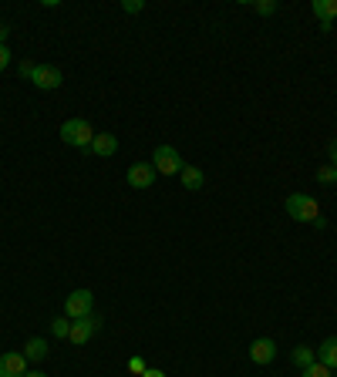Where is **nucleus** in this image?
I'll list each match as a JSON object with an SVG mask.
<instances>
[{"label": "nucleus", "instance_id": "12", "mask_svg": "<svg viewBox=\"0 0 337 377\" xmlns=\"http://www.w3.org/2000/svg\"><path fill=\"white\" fill-rule=\"evenodd\" d=\"M179 179H183V189H189V192H200L202 185H206V175H202V168H196V166H185L183 172H179Z\"/></svg>", "mask_w": 337, "mask_h": 377}, {"label": "nucleus", "instance_id": "3", "mask_svg": "<svg viewBox=\"0 0 337 377\" xmlns=\"http://www.w3.org/2000/svg\"><path fill=\"white\" fill-rule=\"evenodd\" d=\"M152 166H155V172H162V175H179L185 168V162H183V155H179V149L159 145V149L152 152Z\"/></svg>", "mask_w": 337, "mask_h": 377}, {"label": "nucleus", "instance_id": "9", "mask_svg": "<svg viewBox=\"0 0 337 377\" xmlns=\"http://www.w3.org/2000/svg\"><path fill=\"white\" fill-rule=\"evenodd\" d=\"M27 374V357L24 354H4L0 357V377H24Z\"/></svg>", "mask_w": 337, "mask_h": 377}, {"label": "nucleus", "instance_id": "7", "mask_svg": "<svg viewBox=\"0 0 337 377\" xmlns=\"http://www.w3.org/2000/svg\"><path fill=\"white\" fill-rule=\"evenodd\" d=\"M155 175H159V172H155L152 162H135V166L128 168V175H125V179H128L132 189H152Z\"/></svg>", "mask_w": 337, "mask_h": 377}, {"label": "nucleus", "instance_id": "13", "mask_svg": "<svg viewBox=\"0 0 337 377\" xmlns=\"http://www.w3.org/2000/svg\"><path fill=\"white\" fill-rule=\"evenodd\" d=\"M317 364L331 367V371L337 367V337H327L321 347H317Z\"/></svg>", "mask_w": 337, "mask_h": 377}, {"label": "nucleus", "instance_id": "17", "mask_svg": "<svg viewBox=\"0 0 337 377\" xmlns=\"http://www.w3.org/2000/svg\"><path fill=\"white\" fill-rule=\"evenodd\" d=\"M250 7H253L257 14H263V17L276 14V4H274V0H250Z\"/></svg>", "mask_w": 337, "mask_h": 377}, {"label": "nucleus", "instance_id": "1", "mask_svg": "<svg viewBox=\"0 0 337 377\" xmlns=\"http://www.w3.org/2000/svg\"><path fill=\"white\" fill-rule=\"evenodd\" d=\"M283 209H287V216L297 219V223H317V219H321V206H317V199L307 196V192H293V196H287Z\"/></svg>", "mask_w": 337, "mask_h": 377}, {"label": "nucleus", "instance_id": "15", "mask_svg": "<svg viewBox=\"0 0 337 377\" xmlns=\"http://www.w3.org/2000/svg\"><path fill=\"white\" fill-rule=\"evenodd\" d=\"M293 364H297V367H300V371H304V367H310V364L317 361V350L314 347H307V344H300V347H293Z\"/></svg>", "mask_w": 337, "mask_h": 377}, {"label": "nucleus", "instance_id": "10", "mask_svg": "<svg viewBox=\"0 0 337 377\" xmlns=\"http://www.w3.org/2000/svg\"><path fill=\"white\" fill-rule=\"evenodd\" d=\"M118 152V138L111 135V132H94L92 138V155L98 159H108V155H115Z\"/></svg>", "mask_w": 337, "mask_h": 377}, {"label": "nucleus", "instance_id": "16", "mask_svg": "<svg viewBox=\"0 0 337 377\" xmlns=\"http://www.w3.org/2000/svg\"><path fill=\"white\" fill-rule=\"evenodd\" d=\"M51 333H54L58 340H68V337H71V320H68V317L51 320Z\"/></svg>", "mask_w": 337, "mask_h": 377}, {"label": "nucleus", "instance_id": "27", "mask_svg": "<svg viewBox=\"0 0 337 377\" xmlns=\"http://www.w3.org/2000/svg\"><path fill=\"white\" fill-rule=\"evenodd\" d=\"M24 377H47V374H41V371H27Z\"/></svg>", "mask_w": 337, "mask_h": 377}, {"label": "nucleus", "instance_id": "8", "mask_svg": "<svg viewBox=\"0 0 337 377\" xmlns=\"http://www.w3.org/2000/svg\"><path fill=\"white\" fill-rule=\"evenodd\" d=\"M276 357V340H270V337H260V340H253L250 344V361L253 364H270Z\"/></svg>", "mask_w": 337, "mask_h": 377}, {"label": "nucleus", "instance_id": "23", "mask_svg": "<svg viewBox=\"0 0 337 377\" xmlns=\"http://www.w3.org/2000/svg\"><path fill=\"white\" fill-rule=\"evenodd\" d=\"M34 71H37V64H31V61H24V64H20V78H27V81H31Z\"/></svg>", "mask_w": 337, "mask_h": 377}, {"label": "nucleus", "instance_id": "18", "mask_svg": "<svg viewBox=\"0 0 337 377\" xmlns=\"http://www.w3.org/2000/svg\"><path fill=\"white\" fill-rule=\"evenodd\" d=\"M317 182H324V185H337V166L317 168Z\"/></svg>", "mask_w": 337, "mask_h": 377}, {"label": "nucleus", "instance_id": "4", "mask_svg": "<svg viewBox=\"0 0 337 377\" xmlns=\"http://www.w3.org/2000/svg\"><path fill=\"white\" fill-rule=\"evenodd\" d=\"M92 307H94L92 290H75V293H68V300H64V317L68 320L92 317Z\"/></svg>", "mask_w": 337, "mask_h": 377}, {"label": "nucleus", "instance_id": "26", "mask_svg": "<svg viewBox=\"0 0 337 377\" xmlns=\"http://www.w3.org/2000/svg\"><path fill=\"white\" fill-rule=\"evenodd\" d=\"M142 377H166V374H162L159 367H149V371H145V374H142Z\"/></svg>", "mask_w": 337, "mask_h": 377}, {"label": "nucleus", "instance_id": "2", "mask_svg": "<svg viewBox=\"0 0 337 377\" xmlns=\"http://www.w3.org/2000/svg\"><path fill=\"white\" fill-rule=\"evenodd\" d=\"M92 138H94V128L85 118H68L61 125V142L71 145V149H92Z\"/></svg>", "mask_w": 337, "mask_h": 377}, {"label": "nucleus", "instance_id": "22", "mask_svg": "<svg viewBox=\"0 0 337 377\" xmlns=\"http://www.w3.org/2000/svg\"><path fill=\"white\" fill-rule=\"evenodd\" d=\"M7 64H11V47L0 44V71H7Z\"/></svg>", "mask_w": 337, "mask_h": 377}, {"label": "nucleus", "instance_id": "24", "mask_svg": "<svg viewBox=\"0 0 337 377\" xmlns=\"http://www.w3.org/2000/svg\"><path fill=\"white\" fill-rule=\"evenodd\" d=\"M327 159H331L327 166H337V138H334V142H331V145H327Z\"/></svg>", "mask_w": 337, "mask_h": 377}, {"label": "nucleus", "instance_id": "11", "mask_svg": "<svg viewBox=\"0 0 337 377\" xmlns=\"http://www.w3.org/2000/svg\"><path fill=\"white\" fill-rule=\"evenodd\" d=\"M314 14L321 20V30H331L337 20V0H314Z\"/></svg>", "mask_w": 337, "mask_h": 377}, {"label": "nucleus", "instance_id": "21", "mask_svg": "<svg viewBox=\"0 0 337 377\" xmlns=\"http://www.w3.org/2000/svg\"><path fill=\"white\" fill-rule=\"evenodd\" d=\"M122 7L128 11V14H138V11H145V4H142V0H125Z\"/></svg>", "mask_w": 337, "mask_h": 377}, {"label": "nucleus", "instance_id": "25", "mask_svg": "<svg viewBox=\"0 0 337 377\" xmlns=\"http://www.w3.org/2000/svg\"><path fill=\"white\" fill-rule=\"evenodd\" d=\"M7 34H11V24H7V20H0V44H7Z\"/></svg>", "mask_w": 337, "mask_h": 377}, {"label": "nucleus", "instance_id": "6", "mask_svg": "<svg viewBox=\"0 0 337 377\" xmlns=\"http://www.w3.org/2000/svg\"><path fill=\"white\" fill-rule=\"evenodd\" d=\"M34 88H41V91H54V88H61V68H54V64H37V71H34Z\"/></svg>", "mask_w": 337, "mask_h": 377}, {"label": "nucleus", "instance_id": "19", "mask_svg": "<svg viewBox=\"0 0 337 377\" xmlns=\"http://www.w3.org/2000/svg\"><path fill=\"white\" fill-rule=\"evenodd\" d=\"M304 377H331V367H324V364H310V367H304Z\"/></svg>", "mask_w": 337, "mask_h": 377}, {"label": "nucleus", "instance_id": "5", "mask_svg": "<svg viewBox=\"0 0 337 377\" xmlns=\"http://www.w3.org/2000/svg\"><path fill=\"white\" fill-rule=\"evenodd\" d=\"M98 330H102V320L94 317V314H92V317L71 320V337H68V340H71L75 347H85V344H88V340H92Z\"/></svg>", "mask_w": 337, "mask_h": 377}, {"label": "nucleus", "instance_id": "14", "mask_svg": "<svg viewBox=\"0 0 337 377\" xmlns=\"http://www.w3.org/2000/svg\"><path fill=\"white\" fill-rule=\"evenodd\" d=\"M24 357H27V361H44L47 357V340L44 337H31V340H27V344H24Z\"/></svg>", "mask_w": 337, "mask_h": 377}, {"label": "nucleus", "instance_id": "20", "mask_svg": "<svg viewBox=\"0 0 337 377\" xmlns=\"http://www.w3.org/2000/svg\"><path fill=\"white\" fill-rule=\"evenodd\" d=\"M128 371H132V374H145V371H149V364L142 361V357H132V361H128Z\"/></svg>", "mask_w": 337, "mask_h": 377}]
</instances>
